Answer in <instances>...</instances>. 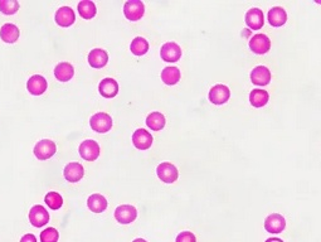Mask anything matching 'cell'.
I'll return each mask as SVG.
<instances>
[{"mask_svg":"<svg viewBox=\"0 0 321 242\" xmlns=\"http://www.w3.org/2000/svg\"><path fill=\"white\" fill-rule=\"evenodd\" d=\"M145 13V5L141 0H129L124 5V14L131 22L141 19Z\"/></svg>","mask_w":321,"mask_h":242,"instance_id":"1","label":"cell"},{"mask_svg":"<svg viewBox=\"0 0 321 242\" xmlns=\"http://www.w3.org/2000/svg\"><path fill=\"white\" fill-rule=\"evenodd\" d=\"M56 150H57V147H56L55 141L49 139H43L35 144L34 155L39 160H47L56 154Z\"/></svg>","mask_w":321,"mask_h":242,"instance_id":"2","label":"cell"},{"mask_svg":"<svg viewBox=\"0 0 321 242\" xmlns=\"http://www.w3.org/2000/svg\"><path fill=\"white\" fill-rule=\"evenodd\" d=\"M137 217V211L134 206L130 205H122L115 210V218L117 222L122 223V225H129V223L134 222Z\"/></svg>","mask_w":321,"mask_h":242,"instance_id":"3","label":"cell"},{"mask_svg":"<svg viewBox=\"0 0 321 242\" xmlns=\"http://www.w3.org/2000/svg\"><path fill=\"white\" fill-rule=\"evenodd\" d=\"M156 173L157 177L164 183H174L179 177V172H178L177 167L169 162H164L157 165Z\"/></svg>","mask_w":321,"mask_h":242,"instance_id":"4","label":"cell"},{"mask_svg":"<svg viewBox=\"0 0 321 242\" xmlns=\"http://www.w3.org/2000/svg\"><path fill=\"white\" fill-rule=\"evenodd\" d=\"M100 145L95 140H85L78 148V153L81 157L88 162H93L100 157Z\"/></svg>","mask_w":321,"mask_h":242,"instance_id":"5","label":"cell"},{"mask_svg":"<svg viewBox=\"0 0 321 242\" xmlns=\"http://www.w3.org/2000/svg\"><path fill=\"white\" fill-rule=\"evenodd\" d=\"M90 125L92 127V130L103 134V132H107L111 130L112 118L106 113H97L93 116H91Z\"/></svg>","mask_w":321,"mask_h":242,"instance_id":"6","label":"cell"},{"mask_svg":"<svg viewBox=\"0 0 321 242\" xmlns=\"http://www.w3.org/2000/svg\"><path fill=\"white\" fill-rule=\"evenodd\" d=\"M29 221L34 227H43L49 222V213L43 206H33L29 212Z\"/></svg>","mask_w":321,"mask_h":242,"instance_id":"7","label":"cell"},{"mask_svg":"<svg viewBox=\"0 0 321 242\" xmlns=\"http://www.w3.org/2000/svg\"><path fill=\"white\" fill-rule=\"evenodd\" d=\"M160 56L165 62H177L182 57V48L175 42H167L165 44H163Z\"/></svg>","mask_w":321,"mask_h":242,"instance_id":"8","label":"cell"},{"mask_svg":"<svg viewBox=\"0 0 321 242\" xmlns=\"http://www.w3.org/2000/svg\"><path fill=\"white\" fill-rule=\"evenodd\" d=\"M249 48L256 55H264L271 48V40L266 34H254L249 40Z\"/></svg>","mask_w":321,"mask_h":242,"instance_id":"9","label":"cell"},{"mask_svg":"<svg viewBox=\"0 0 321 242\" xmlns=\"http://www.w3.org/2000/svg\"><path fill=\"white\" fill-rule=\"evenodd\" d=\"M231 98V91L226 85H216L209 91V101L214 105H223Z\"/></svg>","mask_w":321,"mask_h":242,"instance_id":"10","label":"cell"},{"mask_svg":"<svg viewBox=\"0 0 321 242\" xmlns=\"http://www.w3.org/2000/svg\"><path fill=\"white\" fill-rule=\"evenodd\" d=\"M286 227V221L279 213H272L264 220V228L270 233H281Z\"/></svg>","mask_w":321,"mask_h":242,"instance_id":"11","label":"cell"},{"mask_svg":"<svg viewBox=\"0 0 321 242\" xmlns=\"http://www.w3.org/2000/svg\"><path fill=\"white\" fill-rule=\"evenodd\" d=\"M251 81L253 85L266 86L271 81V71L266 66H257L251 72Z\"/></svg>","mask_w":321,"mask_h":242,"instance_id":"12","label":"cell"},{"mask_svg":"<svg viewBox=\"0 0 321 242\" xmlns=\"http://www.w3.org/2000/svg\"><path fill=\"white\" fill-rule=\"evenodd\" d=\"M132 144L139 150H146L152 145V136L145 129H137L132 135Z\"/></svg>","mask_w":321,"mask_h":242,"instance_id":"13","label":"cell"},{"mask_svg":"<svg viewBox=\"0 0 321 242\" xmlns=\"http://www.w3.org/2000/svg\"><path fill=\"white\" fill-rule=\"evenodd\" d=\"M246 24L248 25L251 29L258 30L263 27L264 18L263 13L258 8H252L246 13Z\"/></svg>","mask_w":321,"mask_h":242,"instance_id":"14","label":"cell"},{"mask_svg":"<svg viewBox=\"0 0 321 242\" xmlns=\"http://www.w3.org/2000/svg\"><path fill=\"white\" fill-rule=\"evenodd\" d=\"M63 175H65L66 180L71 183H76L82 179V177L85 175V169H83V167L80 163L72 162L66 165L65 170H63Z\"/></svg>","mask_w":321,"mask_h":242,"instance_id":"15","label":"cell"},{"mask_svg":"<svg viewBox=\"0 0 321 242\" xmlns=\"http://www.w3.org/2000/svg\"><path fill=\"white\" fill-rule=\"evenodd\" d=\"M47 80L40 75L32 76L27 82L28 91L34 96H39L44 93V91L47 90Z\"/></svg>","mask_w":321,"mask_h":242,"instance_id":"16","label":"cell"},{"mask_svg":"<svg viewBox=\"0 0 321 242\" xmlns=\"http://www.w3.org/2000/svg\"><path fill=\"white\" fill-rule=\"evenodd\" d=\"M75 12L70 7H61L56 13V23L61 27H70L75 23Z\"/></svg>","mask_w":321,"mask_h":242,"instance_id":"17","label":"cell"},{"mask_svg":"<svg viewBox=\"0 0 321 242\" xmlns=\"http://www.w3.org/2000/svg\"><path fill=\"white\" fill-rule=\"evenodd\" d=\"M109 62V55L102 48H95L88 55V63L93 68H102L105 67Z\"/></svg>","mask_w":321,"mask_h":242,"instance_id":"18","label":"cell"},{"mask_svg":"<svg viewBox=\"0 0 321 242\" xmlns=\"http://www.w3.org/2000/svg\"><path fill=\"white\" fill-rule=\"evenodd\" d=\"M98 91H100L101 96L106 99H112L119 93V83L114 80V78H103L98 85Z\"/></svg>","mask_w":321,"mask_h":242,"instance_id":"19","label":"cell"},{"mask_svg":"<svg viewBox=\"0 0 321 242\" xmlns=\"http://www.w3.org/2000/svg\"><path fill=\"white\" fill-rule=\"evenodd\" d=\"M73 75H75V68L71 63L61 62L56 66L55 76L61 82H67L73 77Z\"/></svg>","mask_w":321,"mask_h":242,"instance_id":"20","label":"cell"},{"mask_svg":"<svg viewBox=\"0 0 321 242\" xmlns=\"http://www.w3.org/2000/svg\"><path fill=\"white\" fill-rule=\"evenodd\" d=\"M19 28L12 23H7L0 28V38L4 40L5 43H15L19 38Z\"/></svg>","mask_w":321,"mask_h":242,"instance_id":"21","label":"cell"},{"mask_svg":"<svg viewBox=\"0 0 321 242\" xmlns=\"http://www.w3.org/2000/svg\"><path fill=\"white\" fill-rule=\"evenodd\" d=\"M287 20V13L284 8L274 7L269 12V22L272 27H282Z\"/></svg>","mask_w":321,"mask_h":242,"instance_id":"22","label":"cell"},{"mask_svg":"<svg viewBox=\"0 0 321 242\" xmlns=\"http://www.w3.org/2000/svg\"><path fill=\"white\" fill-rule=\"evenodd\" d=\"M180 77H182V73L178 67H165L162 71V81L165 85H177L180 81Z\"/></svg>","mask_w":321,"mask_h":242,"instance_id":"23","label":"cell"},{"mask_svg":"<svg viewBox=\"0 0 321 242\" xmlns=\"http://www.w3.org/2000/svg\"><path fill=\"white\" fill-rule=\"evenodd\" d=\"M270 100V95L267 91L259 90V88H254L249 93V103L253 108H262L266 105Z\"/></svg>","mask_w":321,"mask_h":242,"instance_id":"24","label":"cell"},{"mask_svg":"<svg viewBox=\"0 0 321 242\" xmlns=\"http://www.w3.org/2000/svg\"><path fill=\"white\" fill-rule=\"evenodd\" d=\"M87 206L92 212L95 213H101L107 208V201L103 196L101 195H92L87 200Z\"/></svg>","mask_w":321,"mask_h":242,"instance_id":"25","label":"cell"},{"mask_svg":"<svg viewBox=\"0 0 321 242\" xmlns=\"http://www.w3.org/2000/svg\"><path fill=\"white\" fill-rule=\"evenodd\" d=\"M165 122H167L165 121V116L162 113H157V111H154L146 118V125L154 131L162 130L165 126Z\"/></svg>","mask_w":321,"mask_h":242,"instance_id":"26","label":"cell"},{"mask_svg":"<svg viewBox=\"0 0 321 242\" xmlns=\"http://www.w3.org/2000/svg\"><path fill=\"white\" fill-rule=\"evenodd\" d=\"M78 13L85 19H92L96 15V13H97L95 3L91 2V0H82L78 4Z\"/></svg>","mask_w":321,"mask_h":242,"instance_id":"27","label":"cell"},{"mask_svg":"<svg viewBox=\"0 0 321 242\" xmlns=\"http://www.w3.org/2000/svg\"><path fill=\"white\" fill-rule=\"evenodd\" d=\"M130 50H131V52L134 53L135 56H144L146 55L147 51H149V42H147L145 38L136 37L134 38V40L131 42Z\"/></svg>","mask_w":321,"mask_h":242,"instance_id":"28","label":"cell"},{"mask_svg":"<svg viewBox=\"0 0 321 242\" xmlns=\"http://www.w3.org/2000/svg\"><path fill=\"white\" fill-rule=\"evenodd\" d=\"M44 202L50 210H60L63 205V200L61 197L60 193L57 192H49L45 195Z\"/></svg>","mask_w":321,"mask_h":242,"instance_id":"29","label":"cell"},{"mask_svg":"<svg viewBox=\"0 0 321 242\" xmlns=\"http://www.w3.org/2000/svg\"><path fill=\"white\" fill-rule=\"evenodd\" d=\"M19 10L17 0H0V12L5 15H13Z\"/></svg>","mask_w":321,"mask_h":242,"instance_id":"30","label":"cell"},{"mask_svg":"<svg viewBox=\"0 0 321 242\" xmlns=\"http://www.w3.org/2000/svg\"><path fill=\"white\" fill-rule=\"evenodd\" d=\"M60 238V233L56 228L48 227L40 233V242H57Z\"/></svg>","mask_w":321,"mask_h":242,"instance_id":"31","label":"cell"},{"mask_svg":"<svg viewBox=\"0 0 321 242\" xmlns=\"http://www.w3.org/2000/svg\"><path fill=\"white\" fill-rule=\"evenodd\" d=\"M177 242H197L195 236L189 231H184V232L179 233L177 237Z\"/></svg>","mask_w":321,"mask_h":242,"instance_id":"32","label":"cell"},{"mask_svg":"<svg viewBox=\"0 0 321 242\" xmlns=\"http://www.w3.org/2000/svg\"><path fill=\"white\" fill-rule=\"evenodd\" d=\"M20 242H37V238H35L33 233H27V235H24L20 238Z\"/></svg>","mask_w":321,"mask_h":242,"instance_id":"33","label":"cell"},{"mask_svg":"<svg viewBox=\"0 0 321 242\" xmlns=\"http://www.w3.org/2000/svg\"><path fill=\"white\" fill-rule=\"evenodd\" d=\"M266 242H284V241H282L281 238H276V237H275V238H269V240H267Z\"/></svg>","mask_w":321,"mask_h":242,"instance_id":"34","label":"cell"},{"mask_svg":"<svg viewBox=\"0 0 321 242\" xmlns=\"http://www.w3.org/2000/svg\"><path fill=\"white\" fill-rule=\"evenodd\" d=\"M132 242H146L144 240V238H136V240H134Z\"/></svg>","mask_w":321,"mask_h":242,"instance_id":"35","label":"cell"}]
</instances>
